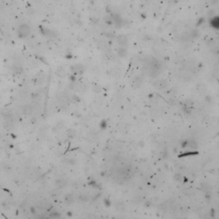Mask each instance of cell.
<instances>
[{"instance_id": "7a4b0ae2", "label": "cell", "mask_w": 219, "mask_h": 219, "mask_svg": "<svg viewBox=\"0 0 219 219\" xmlns=\"http://www.w3.org/2000/svg\"><path fill=\"white\" fill-rule=\"evenodd\" d=\"M22 112L25 116H31L33 113V107L31 104H25L22 106Z\"/></svg>"}, {"instance_id": "52a82bcc", "label": "cell", "mask_w": 219, "mask_h": 219, "mask_svg": "<svg viewBox=\"0 0 219 219\" xmlns=\"http://www.w3.org/2000/svg\"><path fill=\"white\" fill-rule=\"evenodd\" d=\"M56 74H57V75L59 77H64L65 75H66V71H65L63 68H59L57 70V72H56Z\"/></svg>"}, {"instance_id": "3957f363", "label": "cell", "mask_w": 219, "mask_h": 219, "mask_svg": "<svg viewBox=\"0 0 219 219\" xmlns=\"http://www.w3.org/2000/svg\"><path fill=\"white\" fill-rule=\"evenodd\" d=\"M155 86L156 88L158 89H164L167 86V83L165 80H157L156 83H155Z\"/></svg>"}, {"instance_id": "8fae6325", "label": "cell", "mask_w": 219, "mask_h": 219, "mask_svg": "<svg viewBox=\"0 0 219 219\" xmlns=\"http://www.w3.org/2000/svg\"><path fill=\"white\" fill-rule=\"evenodd\" d=\"M35 212H36V210H35V208L32 207V208H31V213H33V214H35Z\"/></svg>"}, {"instance_id": "30bf717a", "label": "cell", "mask_w": 219, "mask_h": 219, "mask_svg": "<svg viewBox=\"0 0 219 219\" xmlns=\"http://www.w3.org/2000/svg\"><path fill=\"white\" fill-rule=\"evenodd\" d=\"M50 216H51V217H55V218H57V217H60V215H59V214H57V211H53V212H51V215H50Z\"/></svg>"}, {"instance_id": "9c48e42d", "label": "cell", "mask_w": 219, "mask_h": 219, "mask_svg": "<svg viewBox=\"0 0 219 219\" xmlns=\"http://www.w3.org/2000/svg\"><path fill=\"white\" fill-rule=\"evenodd\" d=\"M74 134H75V132H74L73 129H69V130L68 131V135L69 137H71V138H72V137H74Z\"/></svg>"}, {"instance_id": "8992f818", "label": "cell", "mask_w": 219, "mask_h": 219, "mask_svg": "<svg viewBox=\"0 0 219 219\" xmlns=\"http://www.w3.org/2000/svg\"><path fill=\"white\" fill-rule=\"evenodd\" d=\"M1 114H2V115L4 116L5 118H9V117H10V116H12L11 111H10L9 109H4L2 111H1Z\"/></svg>"}, {"instance_id": "ba28073f", "label": "cell", "mask_w": 219, "mask_h": 219, "mask_svg": "<svg viewBox=\"0 0 219 219\" xmlns=\"http://www.w3.org/2000/svg\"><path fill=\"white\" fill-rule=\"evenodd\" d=\"M141 81H142L141 78H140V77H135L134 80V81H133V86H134V87H136V84H138V86H139L141 84Z\"/></svg>"}, {"instance_id": "6da1fadb", "label": "cell", "mask_w": 219, "mask_h": 219, "mask_svg": "<svg viewBox=\"0 0 219 219\" xmlns=\"http://www.w3.org/2000/svg\"><path fill=\"white\" fill-rule=\"evenodd\" d=\"M31 33V27L27 24L20 25L17 30V34L20 38H27Z\"/></svg>"}, {"instance_id": "5b68a950", "label": "cell", "mask_w": 219, "mask_h": 219, "mask_svg": "<svg viewBox=\"0 0 219 219\" xmlns=\"http://www.w3.org/2000/svg\"><path fill=\"white\" fill-rule=\"evenodd\" d=\"M55 183H56V185H57V187H59V188H62V187H64L65 185H66L67 182L65 180H63V179H62V178H60V179H57V180H56Z\"/></svg>"}, {"instance_id": "277c9868", "label": "cell", "mask_w": 219, "mask_h": 219, "mask_svg": "<svg viewBox=\"0 0 219 219\" xmlns=\"http://www.w3.org/2000/svg\"><path fill=\"white\" fill-rule=\"evenodd\" d=\"M64 200H65V202H66L67 204H72L73 202L74 201V196L72 195V194H67L66 196L64 197Z\"/></svg>"}]
</instances>
